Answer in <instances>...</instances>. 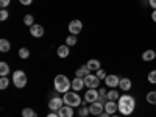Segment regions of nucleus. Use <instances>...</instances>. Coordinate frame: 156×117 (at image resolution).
<instances>
[{
  "label": "nucleus",
  "mask_w": 156,
  "mask_h": 117,
  "mask_svg": "<svg viewBox=\"0 0 156 117\" xmlns=\"http://www.w3.org/2000/svg\"><path fill=\"white\" fill-rule=\"evenodd\" d=\"M119 103V111L123 114V115H131L133 114V111H134V108H136V100H134V97L133 95H122L119 100H117Z\"/></svg>",
  "instance_id": "obj_1"
},
{
  "label": "nucleus",
  "mask_w": 156,
  "mask_h": 117,
  "mask_svg": "<svg viewBox=\"0 0 156 117\" xmlns=\"http://www.w3.org/2000/svg\"><path fill=\"white\" fill-rule=\"evenodd\" d=\"M72 87V83L67 80L66 75H56L55 76V89L58 92H69V89Z\"/></svg>",
  "instance_id": "obj_2"
},
{
  "label": "nucleus",
  "mask_w": 156,
  "mask_h": 117,
  "mask_svg": "<svg viewBox=\"0 0 156 117\" xmlns=\"http://www.w3.org/2000/svg\"><path fill=\"white\" fill-rule=\"evenodd\" d=\"M62 100H64V103L66 105H69V106H72V108H75V106H80L81 105V97L78 95L75 90L73 92H66L64 94V97H62Z\"/></svg>",
  "instance_id": "obj_3"
},
{
  "label": "nucleus",
  "mask_w": 156,
  "mask_h": 117,
  "mask_svg": "<svg viewBox=\"0 0 156 117\" xmlns=\"http://www.w3.org/2000/svg\"><path fill=\"white\" fill-rule=\"evenodd\" d=\"M12 84L19 89L25 87V84H27V75H25V72H22V70L12 72Z\"/></svg>",
  "instance_id": "obj_4"
},
{
  "label": "nucleus",
  "mask_w": 156,
  "mask_h": 117,
  "mask_svg": "<svg viewBox=\"0 0 156 117\" xmlns=\"http://www.w3.org/2000/svg\"><path fill=\"white\" fill-rule=\"evenodd\" d=\"M84 84L89 87V89H97V86L100 84V78L97 75H92V73H89L84 76Z\"/></svg>",
  "instance_id": "obj_5"
},
{
  "label": "nucleus",
  "mask_w": 156,
  "mask_h": 117,
  "mask_svg": "<svg viewBox=\"0 0 156 117\" xmlns=\"http://www.w3.org/2000/svg\"><path fill=\"white\" fill-rule=\"evenodd\" d=\"M62 103H64L62 98H59V97H53V98H50V100H48V108L53 111V112H58V111L64 106Z\"/></svg>",
  "instance_id": "obj_6"
},
{
  "label": "nucleus",
  "mask_w": 156,
  "mask_h": 117,
  "mask_svg": "<svg viewBox=\"0 0 156 117\" xmlns=\"http://www.w3.org/2000/svg\"><path fill=\"white\" fill-rule=\"evenodd\" d=\"M89 111L92 115H100L101 112H105V105H103L101 101H94V103H90V106H89Z\"/></svg>",
  "instance_id": "obj_7"
},
{
  "label": "nucleus",
  "mask_w": 156,
  "mask_h": 117,
  "mask_svg": "<svg viewBox=\"0 0 156 117\" xmlns=\"http://www.w3.org/2000/svg\"><path fill=\"white\" fill-rule=\"evenodd\" d=\"M98 98H100V94H98L97 89H89L87 92H86V95H84V101L86 103H94Z\"/></svg>",
  "instance_id": "obj_8"
},
{
  "label": "nucleus",
  "mask_w": 156,
  "mask_h": 117,
  "mask_svg": "<svg viewBox=\"0 0 156 117\" xmlns=\"http://www.w3.org/2000/svg\"><path fill=\"white\" fill-rule=\"evenodd\" d=\"M81 30H83L81 20H72V22L69 23V31H70V34H78Z\"/></svg>",
  "instance_id": "obj_9"
},
{
  "label": "nucleus",
  "mask_w": 156,
  "mask_h": 117,
  "mask_svg": "<svg viewBox=\"0 0 156 117\" xmlns=\"http://www.w3.org/2000/svg\"><path fill=\"white\" fill-rule=\"evenodd\" d=\"M105 83H106V86H108V87L114 89L115 86H119V83H120V78L117 76V75H108V76L105 78Z\"/></svg>",
  "instance_id": "obj_10"
},
{
  "label": "nucleus",
  "mask_w": 156,
  "mask_h": 117,
  "mask_svg": "<svg viewBox=\"0 0 156 117\" xmlns=\"http://www.w3.org/2000/svg\"><path fill=\"white\" fill-rule=\"evenodd\" d=\"M105 111H106L108 114L114 115L115 111H119V105H117L115 101H112V100H108V101L105 103Z\"/></svg>",
  "instance_id": "obj_11"
},
{
  "label": "nucleus",
  "mask_w": 156,
  "mask_h": 117,
  "mask_svg": "<svg viewBox=\"0 0 156 117\" xmlns=\"http://www.w3.org/2000/svg\"><path fill=\"white\" fill-rule=\"evenodd\" d=\"M30 33H31V36H34V37H41V36L44 34V27H42V25L34 23V25H31V27H30Z\"/></svg>",
  "instance_id": "obj_12"
},
{
  "label": "nucleus",
  "mask_w": 156,
  "mask_h": 117,
  "mask_svg": "<svg viewBox=\"0 0 156 117\" xmlns=\"http://www.w3.org/2000/svg\"><path fill=\"white\" fill-rule=\"evenodd\" d=\"M86 84H84V78H75V80L72 81V89L75 90V92H78V90H81L83 87H84Z\"/></svg>",
  "instance_id": "obj_13"
},
{
  "label": "nucleus",
  "mask_w": 156,
  "mask_h": 117,
  "mask_svg": "<svg viewBox=\"0 0 156 117\" xmlns=\"http://www.w3.org/2000/svg\"><path fill=\"white\" fill-rule=\"evenodd\" d=\"M58 114H59V117H73V109H72V106L66 105L58 111Z\"/></svg>",
  "instance_id": "obj_14"
},
{
  "label": "nucleus",
  "mask_w": 156,
  "mask_h": 117,
  "mask_svg": "<svg viewBox=\"0 0 156 117\" xmlns=\"http://www.w3.org/2000/svg\"><path fill=\"white\" fill-rule=\"evenodd\" d=\"M156 58V51L154 50H145L144 53H142V59H144L145 62H150Z\"/></svg>",
  "instance_id": "obj_15"
},
{
  "label": "nucleus",
  "mask_w": 156,
  "mask_h": 117,
  "mask_svg": "<svg viewBox=\"0 0 156 117\" xmlns=\"http://www.w3.org/2000/svg\"><path fill=\"white\" fill-rule=\"evenodd\" d=\"M86 66H87V69H89V70H92V72H97L98 69H101V67H100V61H98V59H89Z\"/></svg>",
  "instance_id": "obj_16"
},
{
  "label": "nucleus",
  "mask_w": 156,
  "mask_h": 117,
  "mask_svg": "<svg viewBox=\"0 0 156 117\" xmlns=\"http://www.w3.org/2000/svg\"><path fill=\"white\" fill-rule=\"evenodd\" d=\"M56 53H58L59 58H67L69 56V45H59Z\"/></svg>",
  "instance_id": "obj_17"
},
{
  "label": "nucleus",
  "mask_w": 156,
  "mask_h": 117,
  "mask_svg": "<svg viewBox=\"0 0 156 117\" xmlns=\"http://www.w3.org/2000/svg\"><path fill=\"white\" fill-rule=\"evenodd\" d=\"M119 87L122 90H129L131 89V80H129V78H122L120 83H119Z\"/></svg>",
  "instance_id": "obj_18"
},
{
  "label": "nucleus",
  "mask_w": 156,
  "mask_h": 117,
  "mask_svg": "<svg viewBox=\"0 0 156 117\" xmlns=\"http://www.w3.org/2000/svg\"><path fill=\"white\" fill-rule=\"evenodd\" d=\"M9 48H11V44H9L8 39H0V50H2L3 53H6V51H9Z\"/></svg>",
  "instance_id": "obj_19"
},
{
  "label": "nucleus",
  "mask_w": 156,
  "mask_h": 117,
  "mask_svg": "<svg viewBox=\"0 0 156 117\" xmlns=\"http://www.w3.org/2000/svg\"><path fill=\"white\" fill-rule=\"evenodd\" d=\"M89 69H87V66H81L80 69H78L76 72H75V75L78 76V78H83V76H86V75H89Z\"/></svg>",
  "instance_id": "obj_20"
},
{
  "label": "nucleus",
  "mask_w": 156,
  "mask_h": 117,
  "mask_svg": "<svg viewBox=\"0 0 156 117\" xmlns=\"http://www.w3.org/2000/svg\"><path fill=\"white\" fill-rule=\"evenodd\" d=\"M106 98H108V100H112V101H115V100H119V98H120V95H119V92H117L115 89H111L109 92L106 94Z\"/></svg>",
  "instance_id": "obj_21"
},
{
  "label": "nucleus",
  "mask_w": 156,
  "mask_h": 117,
  "mask_svg": "<svg viewBox=\"0 0 156 117\" xmlns=\"http://www.w3.org/2000/svg\"><path fill=\"white\" fill-rule=\"evenodd\" d=\"M8 73H9V66H8L5 61H2V62H0V75L6 76Z\"/></svg>",
  "instance_id": "obj_22"
},
{
  "label": "nucleus",
  "mask_w": 156,
  "mask_h": 117,
  "mask_svg": "<svg viewBox=\"0 0 156 117\" xmlns=\"http://www.w3.org/2000/svg\"><path fill=\"white\" fill-rule=\"evenodd\" d=\"M22 117H37V115H36L34 109H31V108H25V109H22Z\"/></svg>",
  "instance_id": "obj_23"
},
{
  "label": "nucleus",
  "mask_w": 156,
  "mask_h": 117,
  "mask_svg": "<svg viewBox=\"0 0 156 117\" xmlns=\"http://www.w3.org/2000/svg\"><path fill=\"white\" fill-rule=\"evenodd\" d=\"M145 98H147L148 103H151V105H156V90H151V92H148Z\"/></svg>",
  "instance_id": "obj_24"
},
{
  "label": "nucleus",
  "mask_w": 156,
  "mask_h": 117,
  "mask_svg": "<svg viewBox=\"0 0 156 117\" xmlns=\"http://www.w3.org/2000/svg\"><path fill=\"white\" fill-rule=\"evenodd\" d=\"M19 56H20L22 59H27V58L30 56V50L25 48V47H22V48L19 50Z\"/></svg>",
  "instance_id": "obj_25"
},
{
  "label": "nucleus",
  "mask_w": 156,
  "mask_h": 117,
  "mask_svg": "<svg viewBox=\"0 0 156 117\" xmlns=\"http://www.w3.org/2000/svg\"><path fill=\"white\" fill-rule=\"evenodd\" d=\"M23 23L28 25V27H31V25H34V17L31 14H27V16L23 17Z\"/></svg>",
  "instance_id": "obj_26"
},
{
  "label": "nucleus",
  "mask_w": 156,
  "mask_h": 117,
  "mask_svg": "<svg viewBox=\"0 0 156 117\" xmlns=\"http://www.w3.org/2000/svg\"><path fill=\"white\" fill-rule=\"evenodd\" d=\"M75 44H76V36H75V34L67 36V39H66V45L72 47V45H75Z\"/></svg>",
  "instance_id": "obj_27"
},
{
  "label": "nucleus",
  "mask_w": 156,
  "mask_h": 117,
  "mask_svg": "<svg viewBox=\"0 0 156 117\" xmlns=\"http://www.w3.org/2000/svg\"><path fill=\"white\" fill-rule=\"evenodd\" d=\"M147 80H148L151 84H156V70L148 72V75H147Z\"/></svg>",
  "instance_id": "obj_28"
},
{
  "label": "nucleus",
  "mask_w": 156,
  "mask_h": 117,
  "mask_svg": "<svg viewBox=\"0 0 156 117\" xmlns=\"http://www.w3.org/2000/svg\"><path fill=\"white\" fill-rule=\"evenodd\" d=\"M8 84H9V80L6 76H2V80H0V89H6Z\"/></svg>",
  "instance_id": "obj_29"
},
{
  "label": "nucleus",
  "mask_w": 156,
  "mask_h": 117,
  "mask_svg": "<svg viewBox=\"0 0 156 117\" xmlns=\"http://www.w3.org/2000/svg\"><path fill=\"white\" fill-rule=\"evenodd\" d=\"M78 114H80V117H86L87 114H90V111H89V108H86V106L83 105V108L78 111Z\"/></svg>",
  "instance_id": "obj_30"
},
{
  "label": "nucleus",
  "mask_w": 156,
  "mask_h": 117,
  "mask_svg": "<svg viewBox=\"0 0 156 117\" xmlns=\"http://www.w3.org/2000/svg\"><path fill=\"white\" fill-rule=\"evenodd\" d=\"M9 17V12L6 11V9H2L0 11V20H6Z\"/></svg>",
  "instance_id": "obj_31"
},
{
  "label": "nucleus",
  "mask_w": 156,
  "mask_h": 117,
  "mask_svg": "<svg viewBox=\"0 0 156 117\" xmlns=\"http://www.w3.org/2000/svg\"><path fill=\"white\" fill-rule=\"evenodd\" d=\"M97 76L100 78V80H105V78H106L108 75H106V72L103 70V69H98V70H97Z\"/></svg>",
  "instance_id": "obj_32"
},
{
  "label": "nucleus",
  "mask_w": 156,
  "mask_h": 117,
  "mask_svg": "<svg viewBox=\"0 0 156 117\" xmlns=\"http://www.w3.org/2000/svg\"><path fill=\"white\" fill-rule=\"evenodd\" d=\"M9 3H11V0H0V6L2 8H6Z\"/></svg>",
  "instance_id": "obj_33"
},
{
  "label": "nucleus",
  "mask_w": 156,
  "mask_h": 117,
  "mask_svg": "<svg viewBox=\"0 0 156 117\" xmlns=\"http://www.w3.org/2000/svg\"><path fill=\"white\" fill-rule=\"evenodd\" d=\"M19 2H20L22 5H27V6H28V5L33 3V0H19Z\"/></svg>",
  "instance_id": "obj_34"
},
{
  "label": "nucleus",
  "mask_w": 156,
  "mask_h": 117,
  "mask_svg": "<svg viewBox=\"0 0 156 117\" xmlns=\"http://www.w3.org/2000/svg\"><path fill=\"white\" fill-rule=\"evenodd\" d=\"M98 94H100V97H105V98H106V94H108V92H106V89H100Z\"/></svg>",
  "instance_id": "obj_35"
},
{
  "label": "nucleus",
  "mask_w": 156,
  "mask_h": 117,
  "mask_svg": "<svg viewBox=\"0 0 156 117\" xmlns=\"http://www.w3.org/2000/svg\"><path fill=\"white\" fill-rule=\"evenodd\" d=\"M148 5H150L153 9H156V0H148Z\"/></svg>",
  "instance_id": "obj_36"
},
{
  "label": "nucleus",
  "mask_w": 156,
  "mask_h": 117,
  "mask_svg": "<svg viewBox=\"0 0 156 117\" xmlns=\"http://www.w3.org/2000/svg\"><path fill=\"white\" fill-rule=\"evenodd\" d=\"M45 117H59V114H58V112H50V114H47Z\"/></svg>",
  "instance_id": "obj_37"
},
{
  "label": "nucleus",
  "mask_w": 156,
  "mask_h": 117,
  "mask_svg": "<svg viewBox=\"0 0 156 117\" xmlns=\"http://www.w3.org/2000/svg\"><path fill=\"white\" fill-rule=\"evenodd\" d=\"M151 19H153V22H156V9L151 12Z\"/></svg>",
  "instance_id": "obj_38"
},
{
  "label": "nucleus",
  "mask_w": 156,
  "mask_h": 117,
  "mask_svg": "<svg viewBox=\"0 0 156 117\" xmlns=\"http://www.w3.org/2000/svg\"><path fill=\"white\" fill-rule=\"evenodd\" d=\"M109 115H111V114H108L106 111H105V112H101V114H100V117H109Z\"/></svg>",
  "instance_id": "obj_39"
},
{
  "label": "nucleus",
  "mask_w": 156,
  "mask_h": 117,
  "mask_svg": "<svg viewBox=\"0 0 156 117\" xmlns=\"http://www.w3.org/2000/svg\"><path fill=\"white\" fill-rule=\"evenodd\" d=\"M111 117H119V115H115V114H114V115H111Z\"/></svg>",
  "instance_id": "obj_40"
},
{
  "label": "nucleus",
  "mask_w": 156,
  "mask_h": 117,
  "mask_svg": "<svg viewBox=\"0 0 156 117\" xmlns=\"http://www.w3.org/2000/svg\"><path fill=\"white\" fill-rule=\"evenodd\" d=\"M95 117H100V115H95Z\"/></svg>",
  "instance_id": "obj_41"
}]
</instances>
